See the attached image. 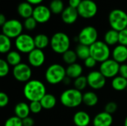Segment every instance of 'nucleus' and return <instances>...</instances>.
I'll return each mask as SVG.
<instances>
[{
  "instance_id": "nucleus-31",
  "label": "nucleus",
  "mask_w": 127,
  "mask_h": 126,
  "mask_svg": "<svg viewBox=\"0 0 127 126\" xmlns=\"http://www.w3.org/2000/svg\"><path fill=\"white\" fill-rule=\"evenodd\" d=\"M49 8L52 13L60 14L64 10V3L62 0H52L50 2Z\"/></svg>"
},
{
  "instance_id": "nucleus-2",
  "label": "nucleus",
  "mask_w": 127,
  "mask_h": 126,
  "mask_svg": "<svg viewBox=\"0 0 127 126\" xmlns=\"http://www.w3.org/2000/svg\"><path fill=\"white\" fill-rule=\"evenodd\" d=\"M71 41L69 36L63 32L55 33L51 38L50 46L54 52L63 54L69 50Z\"/></svg>"
},
{
  "instance_id": "nucleus-45",
  "label": "nucleus",
  "mask_w": 127,
  "mask_h": 126,
  "mask_svg": "<svg viewBox=\"0 0 127 126\" xmlns=\"http://www.w3.org/2000/svg\"><path fill=\"white\" fill-rule=\"evenodd\" d=\"M26 1H28V3H30L31 4H35L36 6V5H39V4H40L44 0H25Z\"/></svg>"
},
{
  "instance_id": "nucleus-34",
  "label": "nucleus",
  "mask_w": 127,
  "mask_h": 126,
  "mask_svg": "<svg viewBox=\"0 0 127 126\" xmlns=\"http://www.w3.org/2000/svg\"><path fill=\"white\" fill-rule=\"evenodd\" d=\"M4 126H23L22 120L16 116L10 117L5 121Z\"/></svg>"
},
{
  "instance_id": "nucleus-35",
  "label": "nucleus",
  "mask_w": 127,
  "mask_h": 126,
  "mask_svg": "<svg viewBox=\"0 0 127 126\" xmlns=\"http://www.w3.org/2000/svg\"><path fill=\"white\" fill-rule=\"evenodd\" d=\"M10 71V65L7 62L3 59H0V76L4 77L6 76Z\"/></svg>"
},
{
  "instance_id": "nucleus-22",
  "label": "nucleus",
  "mask_w": 127,
  "mask_h": 126,
  "mask_svg": "<svg viewBox=\"0 0 127 126\" xmlns=\"http://www.w3.org/2000/svg\"><path fill=\"white\" fill-rule=\"evenodd\" d=\"M83 73V67L79 63H74L72 65H69L66 68V75L68 77L71 79H77L79 76H82Z\"/></svg>"
},
{
  "instance_id": "nucleus-37",
  "label": "nucleus",
  "mask_w": 127,
  "mask_h": 126,
  "mask_svg": "<svg viewBox=\"0 0 127 126\" xmlns=\"http://www.w3.org/2000/svg\"><path fill=\"white\" fill-rule=\"evenodd\" d=\"M29 107H30L31 112L33 114H39L42 111V109H43L40 101L31 102Z\"/></svg>"
},
{
  "instance_id": "nucleus-7",
  "label": "nucleus",
  "mask_w": 127,
  "mask_h": 126,
  "mask_svg": "<svg viewBox=\"0 0 127 126\" xmlns=\"http://www.w3.org/2000/svg\"><path fill=\"white\" fill-rule=\"evenodd\" d=\"M23 25L18 19H9L1 26L2 34L10 39H16L22 33Z\"/></svg>"
},
{
  "instance_id": "nucleus-29",
  "label": "nucleus",
  "mask_w": 127,
  "mask_h": 126,
  "mask_svg": "<svg viewBox=\"0 0 127 126\" xmlns=\"http://www.w3.org/2000/svg\"><path fill=\"white\" fill-rule=\"evenodd\" d=\"M75 52L77 55V57L82 60H85L91 56L90 47L82 44H79L76 47Z\"/></svg>"
},
{
  "instance_id": "nucleus-5",
  "label": "nucleus",
  "mask_w": 127,
  "mask_h": 126,
  "mask_svg": "<svg viewBox=\"0 0 127 126\" xmlns=\"http://www.w3.org/2000/svg\"><path fill=\"white\" fill-rule=\"evenodd\" d=\"M90 54L97 62L102 63L109 59L111 51L105 42L97 40L90 46Z\"/></svg>"
},
{
  "instance_id": "nucleus-44",
  "label": "nucleus",
  "mask_w": 127,
  "mask_h": 126,
  "mask_svg": "<svg viewBox=\"0 0 127 126\" xmlns=\"http://www.w3.org/2000/svg\"><path fill=\"white\" fill-rule=\"evenodd\" d=\"M83 0H68V6L77 9Z\"/></svg>"
},
{
  "instance_id": "nucleus-11",
  "label": "nucleus",
  "mask_w": 127,
  "mask_h": 126,
  "mask_svg": "<svg viewBox=\"0 0 127 126\" xmlns=\"http://www.w3.org/2000/svg\"><path fill=\"white\" fill-rule=\"evenodd\" d=\"M120 66V64L113 59H109L100 63V71L106 78H114L119 74Z\"/></svg>"
},
{
  "instance_id": "nucleus-1",
  "label": "nucleus",
  "mask_w": 127,
  "mask_h": 126,
  "mask_svg": "<svg viewBox=\"0 0 127 126\" xmlns=\"http://www.w3.org/2000/svg\"><path fill=\"white\" fill-rule=\"evenodd\" d=\"M25 97L30 102L40 101L46 94V88L43 82L38 79H31L23 88Z\"/></svg>"
},
{
  "instance_id": "nucleus-27",
  "label": "nucleus",
  "mask_w": 127,
  "mask_h": 126,
  "mask_svg": "<svg viewBox=\"0 0 127 126\" xmlns=\"http://www.w3.org/2000/svg\"><path fill=\"white\" fill-rule=\"evenodd\" d=\"M112 87L117 91H122L127 89V79L121 76H117L112 79Z\"/></svg>"
},
{
  "instance_id": "nucleus-8",
  "label": "nucleus",
  "mask_w": 127,
  "mask_h": 126,
  "mask_svg": "<svg viewBox=\"0 0 127 126\" xmlns=\"http://www.w3.org/2000/svg\"><path fill=\"white\" fill-rule=\"evenodd\" d=\"M15 47L17 50L23 53H29L36 48L34 38L27 33H22L15 39Z\"/></svg>"
},
{
  "instance_id": "nucleus-20",
  "label": "nucleus",
  "mask_w": 127,
  "mask_h": 126,
  "mask_svg": "<svg viewBox=\"0 0 127 126\" xmlns=\"http://www.w3.org/2000/svg\"><path fill=\"white\" fill-rule=\"evenodd\" d=\"M33 8L32 4L25 1L19 4L17 6V12L22 18L25 19L33 16Z\"/></svg>"
},
{
  "instance_id": "nucleus-16",
  "label": "nucleus",
  "mask_w": 127,
  "mask_h": 126,
  "mask_svg": "<svg viewBox=\"0 0 127 126\" xmlns=\"http://www.w3.org/2000/svg\"><path fill=\"white\" fill-rule=\"evenodd\" d=\"M112 123V115L106 112L105 111L98 113L92 120L93 126H111Z\"/></svg>"
},
{
  "instance_id": "nucleus-6",
  "label": "nucleus",
  "mask_w": 127,
  "mask_h": 126,
  "mask_svg": "<svg viewBox=\"0 0 127 126\" xmlns=\"http://www.w3.org/2000/svg\"><path fill=\"white\" fill-rule=\"evenodd\" d=\"M109 22L112 29L120 32L127 27V13L121 9L112 10L109 15Z\"/></svg>"
},
{
  "instance_id": "nucleus-48",
  "label": "nucleus",
  "mask_w": 127,
  "mask_h": 126,
  "mask_svg": "<svg viewBox=\"0 0 127 126\" xmlns=\"http://www.w3.org/2000/svg\"><path fill=\"white\" fill-rule=\"evenodd\" d=\"M124 126H127V117H126L125 120H124Z\"/></svg>"
},
{
  "instance_id": "nucleus-28",
  "label": "nucleus",
  "mask_w": 127,
  "mask_h": 126,
  "mask_svg": "<svg viewBox=\"0 0 127 126\" xmlns=\"http://www.w3.org/2000/svg\"><path fill=\"white\" fill-rule=\"evenodd\" d=\"M6 61L10 65L13 67L18 65L19 64L22 63V56L19 51L16 50H10L9 53H7L6 56Z\"/></svg>"
},
{
  "instance_id": "nucleus-42",
  "label": "nucleus",
  "mask_w": 127,
  "mask_h": 126,
  "mask_svg": "<svg viewBox=\"0 0 127 126\" xmlns=\"http://www.w3.org/2000/svg\"><path fill=\"white\" fill-rule=\"evenodd\" d=\"M119 74H120V76H121L122 77L127 79V64L124 63V64L121 65Z\"/></svg>"
},
{
  "instance_id": "nucleus-9",
  "label": "nucleus",
  "mask_w": 127,
  "mask_h": 126,
  "mask_svg": "<svg viewBox=\"0 0 127 126\" xmlns=\"http://www.w3.org/2000/svg\"><path fill=\"white\" fill-rule=\"evenodd\" d=\"M77 37L80 44L90 47L97 41L98 33L95 27L86 26L80 30Z\"/></svg>"
},
{
  "instance_id": "nucleus-32",
  "label": "nucleus",
  "mask_w": 127,
  "mask_h": 126,
  "mask_svg": "<svg viewBox=\"0 0 127 126\" xmlns=\"http://www.w3.org/2000/svg\"><path fill=\"white\" fill-rule=\"evenodd\" d=\"M77 58L78 57L75 50H72L70 49L63 54V60L64 61L65 63L68 64V65L76 63Z\"/></svg>"
},
{
  "instance_id": "nucleus-3",
  "label": "nucleus",
  "mask_w": 127,
  "mask_h": 126,
  "mask_svg": "<svg viewBox=\"0 0 127 126\" xmlns=\"http://www.w3.org/2000/svg\"><path fill=\"white\" fill-rule=\"evenodd\" d=\"M82 92L76 88L64 91L60 95V102L66 108H76L83 102Z\"/></svg>"
},
{
  "instance_id": "nucleus-17",
  "label": "nucleus",
  "mask_w": 127,
  "mask_h": 126,
  "mask_svg": "<svg viewBox=\"0 0 127 126\" xmlns=\"http://www.w3.org/2000/svg\"><path fill=\"white\" fill-rule=\"evenodd\" d=\"M79 13L77 9L71 7L70 6L65 7L61 13V18L64 23L67 25L74 24L78 19Z\"/></svg>"
},
{
  "instance_id": "nucleus-30",
  "label": "nucleus",
  "mask_w": 127,
  "mask_h": 126,
  "mask_svg": "<svg viewBox=\"0 0 127 126\" xmlns=\"http://www.w3.org/2000/svg\"><path fill=\"white\" fill-rule=\"evenodd\" d=\"M11 39L4 34L0 35V52L1 53H7L11 49Z\"/></svg>"
},
{
  "instance_id": "nucleus-12",
  "label": "nucleus",
  "mask_w": 127,
  "mask_h": 126,
  "mask_svg": "<svg viewBox=\"0 0 127 126\" xmlns=\"http://www.w3.org/2000/svg\"><path fill=\"white\" fill-rule=\"evenodd\" d=\"M13 75L16 80L20 82H28L31 80L32 76V70L30 65L25 63H20L13 67Z\"/></svg>"
},
{
  "instance_id": "nucleus-10",
  "label": "nucleus",
  "mask_w": 127,
  "mask_h": 126,
  "mask_svg": "<svg viewBox=\"0 0 127 126\" xmlns=\"http://www.w3.org/2000/svg\"><path fill=\"white\" fill-rule=\"evenodd\" d=\"M97 5L92 0H83L77 7L79 16L84 19L93 18L97 13Z\"/></svg>"
},
{
  "instance_id": "nucleus-19",
  "label": "nucleus",
  "mask_w": 127,
  "mask_h": 126,
  "mask_svg": "<svg viewBox=\"0 0 127 126\" xmlns=\"http://www.w3.org/2000/svg\"><path fill=\"white\" fill-rule=\"evenodd\" d=\"M73 122L76 126H89L91 123V117L87 112L79 111L74 114Z\"/></svg>"
},
{
  "instance_id": "nucleus-40",
  "label": "nucleus",
  "mask_w": 127,
  "mask_h": 126,
  "mask_svg": "<svg viewBox=\"0 0 127 126\" xmlns=\"http://www.w3.org/2000/svg\"><path fill=\"white\" fill-rule=\"evenodd\" d=\"M9 103V97L7 94L4 92L0 93V107L4 108Z\"/></svg>"
},
{
  "instance_id": "nucleus-38",
  "label": "nucleus",
  "mask_w": 127,
  "mask_h": 126,
  "mask_svg": "<svg viewBox=\"0 0 127 126\" xmlns=\"http://www.w3.org/2000/svg\"><path fill=\"white\" fill-rule=\"evenodd\" d=\"M118 109V105L115 102H109L105 105V111L112 114H114Z\"/></svg>"
},
{
  "instance_id": "nucleus-13",
  "label": "nucleus",
  "mask_w": 127,
  "mask_h": 126,
  "mask_svg": "<svg viewBox=\"0 0 127 126\" xmlns=\"http://www.w3.org/2000/svg\"><path fill=\"white\" fill-rule=\"evenodd\" d=\"M88 85L94 90L103 88L106 82V78L99 71H93L87 76Z\"/></svg>"
},
{
  "instance_id": "nucleus-21",
  "label": "nucleus",
  "mask_w": 127,
  "mask_h": 126,
  "mask_svg": "<svg viewBox=\"0 0 127 126\" xmlns=\"http://www.w3.org/2000/svg\"><path fill=\"white\" fill-rule=\"evenodd\" d=\"M30 112H31V110H30L29 105H28L27 103L24 102L17 103L14 108L15 116L18 117L19 118L22 120H24L25 118L29 117Z\"/></svg>"
},
{
  "instance_id": "nucleus-23",
  "label": "nucleus",
  "mask_w": 127,
  "mask_h": 126,
  "mask_svg": "<svg viewBox=\"0 0 127 126\" xmlns=\"http://www.w3.org/2000/svg\"><path fill=\"white\" fill-rule=\"evenodd\" d=\"M51 39L44 33H39L34 37V43L36 48L43 50L50 45Z\"/></svg>"
},
{
  "instance_id": "nucleus-26",
  "label": "nucleus",
  "mask_w": 127,
  "mask_h": 126,
  "mask_svg": "<svg viewBox=\"0 0 127 126\" xmlns=\"http://www.w3.org/2000/svg\"><path fill=\"white\" fill-rule=\"evenodd\" d=\"M98 97L97 95L93 91H87L83 94V102L89 107L95 106L98 102Z\"/></svg>"
},
{
  "instance_id": "nucleus-39",
  "label": "nucleus",
  "mask_w": 127,
  "mask_h": 126,
  "mask_svg": "<svg viewBox=\"0 0 127 126\" xmlns=\"http://www.w3.org/2000/svg\"><path fill=\"white\" fill-rule=\"evenodd\" d=\"M119 44L127 47V27L119 32Z\"/></svg>"
},
{
  "instance_id": "nucleus-43",
  "label": "nucleus",
  "mask_w": 127,
  "mask_h": 126,
  "mask_svg": "<svg viewBox=\"0 0 127 126\" xmlns=\"http://www.w3.org/2000/svg\"><path fill=\"white\" fill-rule=\"evenodd\" d=\"M22 123H23V126H33L34 125V120L31 117H28L24 120H22Z\"/></svg>"
},
{
  "instance_id": "nucleus-4",
  "label": "nucleus",
  "mask_w": 127,
  "mask_h": 126,
  "mask_svg": "<svg viewBox=\"0 0 127 126\" xmlns=\"http://www.w3.org/2000/svg\"><path fill=\"white\" fill-rule=\"evenodd\" d=\"M66 76V69L63 65L57 63L51 65L46 69L45 74L46 81L51 85H57L63 82Z\"/></svg>"
},
{
  "instance_id": "nucleus-15",
  "label": "nucleus",
  "mask_w": 127,
  "mask_h": 126,
  "mask_svg": "<svg viewBox=\"0 0 127 126\" xmlns=\"http://www.w3.org/2000/svg\"><path fill=\"white\" fill-rule=\"evenodd\" d=\"M28 63L34 68L41 67L45 61V55L42 50L35 48L28 55Z\"/></svg>"
},
{
  "instance_id": "nucleus-33",
  "label": "nucleus",
  "mask_w": 127,
  "mask_h": 126,
  "mask_svg": "<svg viewBox=\"0 0 127 126\" xmlns=\"http://www.w3.org/2000/svg\"><path fill=\"white\" fill-rule=\"evenodd\" d=\"M74 88H76V89H77V90H79L80 91H83L88 85L87 76H80L78 78L75 79L74 82Z\"/></svg>"
},
{
  "instance_id": "nucleus-46",
  "label": "nucleus",
  "mask_w": 127,
  "mask_h": 126,
  "mask_svg": "<svg viewBox=\"0 0 127 126\" xmlns=\"http://www.w3.org/2000/svg\"><path fill=\"white\" fill-rule=\"evenodd\" d=\"M7 21V20L5 16H4L3 13H1V14H0V25H1V26H3V25L5 24V22H6Z\"/></svg>"
},
{
  "instance_id": "nucleus-14",
  "label": "nucleus",
  "mask_w": 127,
  "mask_h": 126,
  "mask_svg": "<svg viewBox=\"0 0 127 126\" xmlns=\"http://www.w3.org/2000/svg\"><path fill=\"white\" fill-rule=\"evenodd\" d=\"M51 13H52L49 7L43 4H39L33 8L32 16L35 19L37 23L44 24L49 21Z\"/></svg>"
},
{
  "instance_id": "nucleus-25",
  "label": "nucleus",
  "mask_w": 127,
  "mask_h": 126,
  "mask_svg": "<svg viewBox=\"0 0 127 126\" xmlns=\"http://www.w3.org/2000/svg\"><path fill=\"white\" fill-rule=\"evenodd\" d=\"M104 42L109 46L119 43V32L113 29L108 30L104 35Z\"/></svg>"
},
{
  "instance_id": "nucleus-47",
  "label": "nucleus",
  "mask_w": 127,
  "mask_h": 126,
  "mask_svg": "<svg viewBox=\"0 0 127 126\" xmlns=\"http://www.w3.org/2000/svg\"><path fill=\"white\" fill-rule=\"evenodd\" d=\"M63 82H64L65 85H69V84H70V82H71V78H69V77L66 76V77L64 79Z\"/></svg>"
},
{
  "instance_id": "nucleus-24",
  "label": "nucleus",
  "mask_w": 127,
  "mask_h": 126,
  "mask_svg": "<svg viewBox=\"0 0 127 126\" xmlns=\"http://www.w3.org/2000/svg\"><path fill=\"white\" fill-rule=\"evenodd\" d=\"M43 109L51 110L54 108L57 104V99L54 95L51 94H46L40 100Z\"/></svg>"
},
{
  "instance_id": "nucleus-18",
  "label": "nucleus",
  "mask_w": 127,
  "mask_h": 126,
  "mask_svg": "<svg viewBox=\"0 0 127 126\" xmlns=\"http://www.w3.org/2000/svg\"><path fill=\"white\" fill-rule=\"evenodd\" d=\"M112 59L119 64H124L127 61V47L118 45L115 47L112 53Z\"/></svg>"
},
{
  "instance_id": "nucleus-41",
  "label": "nucleus",
  "mask_w": 127,
  "mask_h": 126,
  "mask_svg": "<svg viewBox=\"0 0 127 126\" xmlns=\"http://www.w3.org/2000/svg\"><path fill=\"white\" fill-rule=\"evenodd\" d=\"M97 62L93 57H92L91 56L89 57H88L86 59L84 60V65L88 68H95L96 64H97Z\"/></svg>"
},
{
  "instance_id": "nucleus-36",
  "label": "nucleus",
  "mask_w": 127,
  "mask_h": 126,
  "mask_svg": "<svg viewBox=\"0 0 127 126\" xmlns=\"http://www.w3.org/2000/svg\"><path fill=\"white\" fill-rule=\"evenodd\" d=\"M37 25V22L35 20V19L31 16V17H29L28 19H25V22H24V27L26 30H33L36 28Z\"/></svg>"
}]
</instances>
